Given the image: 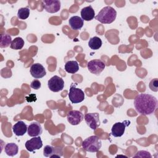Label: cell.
Listing matches in <instances>:
<instances>
[{"mask_svg":"<svg viewBox=\"0 0 158 158\" xmlns=\"http://www.w3.org/2000/svg\"><path fill=\"white\" fill-rule=\"evenodd\" d=\"M157 99L151 94H139L134 99V106L137 112L148 115L153 114L157 107Z\"/></svg>","mask_w":158,"mask_h":158,"instance_id":"cell-1","label":"cell"},{"mask_svg":"<svg viewBox=\"0 0 158 158\" xmlns=\"http://www.w3.org/2000/svg\"><path fill=\"white\" fill-rule=\"evenodd\" d=\"M117 12L111 6H106L103 7L95 17L96 20L104 24H109L112 23L116 18Z\"/></svg>","mask_w":158,"mask_h":158,"instance_id":"cell-2","label":"cell"},{"mask_svg":"<svg viewBox=\"0 0 158 158\" xmlns=\"http://www.w3.org/2000/svg\"><path fill=\"white\" fill-rule=\"evenodd\" d=\"M102 143L101 139L95 135L91 136L82 142L83 148L87 152H96L101 148Z\"/></svg>","mask_w":158,"mask_h":158,"instance_id":"cell-3","label":"cell"},{"mask_svg":"<svg viewBox=\"0 0 158 158\" xmlns=\"http://www.w3.org/2000/svg\"><path fill=\"white\" fill-rule=\"evenodd\" d=\"M69 98L72 103L77 104L84 100L85 93L81 89L76 88L75 85L72 83L69 89Z\"/></svg>","mask_w":158,"mask_h":158,"instance_id":"cell-4","label":"cell"},{"mask_svg":"<svg viewBox=\"0 0 158 158\" xmlns=\"http://www.w3.org/2000/svg\"><path fill=\"white\" fill-rule=\"evenodd\" d=\"M106 65L100 59L91 60L88 62L87 67L88 70L95 75H99L105 69Z\"/></svg>","mask_w":158,"mask_h":158,"instance_id":"cell-5","label":"cell"},{"mask_svg":"<svg viewBox=\"0 0 158 158\" xmlns=\"http://www.w3.org/2000/svg\"><path fill=\"white\" fill-rule=\"evenodd\" d=\"M48 88L53 92H59L63 89L64 86V81L61 77L54 75L51 77L48 82Z\"/></svg>","mask_w":158,"mask_h":158,"instance_id":"cell-6","label":"cell"},{"mask_svg":"<svg viewBox=\"0 0 158 158\" xmlns=\"http://www.w3.org/2000/svg\"><path fill=\"white\" fill-rule=\"evenodd\" d=\"M84 118L86 124L92 130H96L100 125L99 114L98 113H88L85 114Z\"/></svg>","mask_w":158,"mask_h":158,"instance_id":"cell-7","label":"cell"},{"mask_svg":"<svg viewBox=\"0 0 158 158\" xmlns=\"http://www.w3.org/2000/svg\"><path fill=\"white\" fill-rule=\"evenodd\" d=\"M67 118L69 123L72 125H77L83 121L84 115L79 110H72L67 113Z\"/></svg>","mask_w":158,"mask_h":158,"instance_id":"cell-8","label":"cell"},{"mask_svg":"<svg viewBox=\"0 0 158 158\" xmlns=\"http://www.w3.org/2000/svg\"><path fill=\"white\" fill-rule=\"evenodd\" d=\"M130 124L128 120H125L123 122H117L114 123L111 129L112 135L114 137L122 136L125 130V128Z\"/></svg>","mask_w":158,"mask_h":158,"instance_id":"cell-9","label":"cell"},{"mask_svg":"<svg viewBox=\"0 0 158 158\" xmlns=\"http://www.w3.org/2000/svg\"><path fill=\"white\" fill-rule=\"evenodd\" d=\"M43 155L46 157H60L63 155L61 148L46 145L43 149Z\"/></svg>","mask_w":158,"mask_h":158,"instance_id":"cell-10","label":"cell"},{"mask_svg":"<svg viewBox=\"0 0 158 158\" xmlns=\"http://www.w3.org/2000/svg\"><path fill=\"white\" fill-rule=\"evenodd\" d=\"M43 8L49 13H56L60 9V1L57 0H44L42 1Z\"/></svg>","mask_w":158,"mask_h":158,"instance_id":"cell-11","label":"cell"},{"mask_svg":"<svg viewBox=\"0 0 158 158\" xmlns=\"http://www.w3.org/2000/svg\"><path fill=\"white\" fill-rule=\"evenodd\" d=\"M42 146L43 142L40 136H35L25 143V148L30 152H33L35 150L40 149Z\"/></svg>","mask_w":158,"mask_h":158,"instance_id":"cell-12","label":"cell"},{"mask_svg":"<svg viewBox=\"0 0 158 158\" xmlns=\"http://www.w3.org/2000/svg\"><path fill=\"white\" fill-rule=\"evenodd\" d=\"M30 73L35 78H41L46 74L44 67L39 63L33 64L30 67Z\"/></svg>","mask_w":158,"mask_h":158,"instance_id":"cell-13","label":"cell"},{"mask_svg":"<svg viewBox=\"0 0 158 158\" xmlns=\"http://www.w3.org/2000/svg\"><path fill=\"white\" fill-rule=\"evenodd\" d=\"M43 129L40 123L37 122L31 123L28 127L27 133L30 136L35 137L40 136L42 134Z\"/></svg>","mask_w":158,"mask_h":158,"instance_id":"cell-14","label":"cell"},{"mask_svg":"<svg viewBox=\"0 0 158 158\" xmlns=\"http://www.w3.org/2000/svg\"><path fill=\"white\" fill-rule=\"evenodd\" d=\"M27 125L23 121H18L12 127V130L16 136H23L27 131Z\"/></svg>","mask_w":158,"mask_h":158,"instance_id":"cell-15","label":"cell"},{"mask_svg":"<svg viewBox=\"0 0 158 158\" xmlns=\"http://www.w3.org/2000/svg\"><path fill=\"white\" fill-rule=\"evenodd\" d=\"M95 15V12L90 5L83 8L81 10V19L85 21H90L93 20Z\"/></svg>","mask_w":158,"mask_h":158,"instance_id":"cell-16","label":"cell"},{"mask_svg":"<svg viewBox=\"0 0 158 158\" xmlns=\"http://www.w3.org/2000/svg\"><path fill=\"white\" fill-rule=\"evenodd\" d=\"M69 23L72 29L77 30L82 28L83 25V20L78 16H73L69 19Z\"/></svg>","mask_w":158,"mask_h":158,"instance_id":"cell-17","label":"cell"},{"mask_svg":"<svg viewBox=\"0 0 158 158\" xmlns=\"http://www.w3.org/2000/svg\"><path fill=\"white\" fill-rule=\"evenodd\" d=\"M65 70L70 73H75L79 70L78 62L75 60H69L65 64Z\"/></svg>","mask_w":158,"mask_h":158,"instance_id":"cell-18","label":"cell"},{"mask_svg":"<svg viewBox=\"0 0 158 158\" xmlns=\"http://www.w3.org/2000/svg\"><path fill=\"white\" fill-rule=\"evenodd\" d=\"M4 151L7 156H14L18 153L19 147L16 144H15L14 143H7L5 146Z\"/></svg>","mask_w":158,"mask_h":158,"instance_id":"cell-19","label":"cell"},{"mask_svg":"<svg viewBox=\"0 0 158 158\" xmlns=\"http://www.w3.org/2000/svg\"><path fill=\"white\" fill-rule=\"evenodd\" d=\"M89 47L94 50L99 49L102 46V41L101 38L98 36H94L89 40L88 42Z\"/></svg>","mask_w":158,"mask_h":158,"instance_id":"cell-20","label":"cell"},{"mask_svg":"<svg viewBox=\"0 0 158 158\" xmlns=\"http://www.w3.org/2000/svg\"><path fill=\"white\" fill-rule=\"evenodd\" d=\"M11 36L8 34H1L0 40V47L1 48H5L8 47L12 43Z\"/></svg>","mask_w":158,"mask_h":158,"instance_id":"cell-21","label":"cell"},{"mask_svg":"<svg viewBox=\"0 0 158 158\" xmlns=\"http://www.w3.org/2000/svg\"><path fill=\"white\" fill-rule=\"evenodd\" d=\"M24 45V41L20 37L15 38L11 43L10 44V48L15 49V50H19L21 49Z\"/></svg>","mask_w":158,"mask_h":158,"instance_id":"cell-22","label":"cell"},{"mask_svg":"<svg viewBox=\"0 0 158 158\" xmlns=\"http://www.w3.org/2000/svg\"><path fill=\"white\" fill-rule=\"evenodd\" d=\"M30 15V9L28 7H22L20 8L17 12V17L21 20L27 19Z\"/></svg>","mask_w":158,"mask_h":158,"instance_id":"cell-23","label":"cell"},{"mask_svg":"<svg viewBox=\"0 0 158 158\" xmlns=\"http://www.w3.org/2000/svg\"><path fill=\"white\" fill-rule=\"evenodd\" d=\"M149 86L152 91L157 92L158 91V80H157V78L152 79L150 81V83L149 84Z\"/></svg>","mask_w":158,"mask_h":158,"instance_id":"cell-24","label":"cell"},{"mask_svg":"<svg viewBox=\"0 0 158 158\" xmlns=\"http://www.w3.org/2000/svg\"><path fill=\"white\" fill-rule=\"evenodd\" d=\"M151 157V155L150 153L146 151H139L134 156V157Z\"/></svg>","mask_w":158,"mask_h":158,"instance_id":"cell-25","label":"cell"},{"mask_svg":"<svg viewBox=\"0 0 158 158\" xmlns=\"http://www.w3.org/2000/svg\"><path fill=\"white\" fill-rule=\"evenodd\" d=\"M30 86L35 89H38L41 87V82L38 80H34L31 81Z\"/></svg>","mask_w":158,"mask_h":158,"instance_id":"cell-26","label":"cell"},{"mask_svg":"<svg viewBox=\"0 0 158 158\" xmlns=\"http://www.w3.org/2000/svg\"><path fill=\"white\" fill-rule=\"evenodd\" d=\"M25 99L28 102H35L37 99L36 94H31L28 96H27L25 97Z\"/></svg>","mask_w":158,"mask_h":158,"instance_id":"cell-27","label":"cell"}]
</instances>
